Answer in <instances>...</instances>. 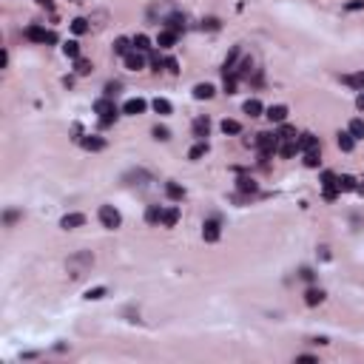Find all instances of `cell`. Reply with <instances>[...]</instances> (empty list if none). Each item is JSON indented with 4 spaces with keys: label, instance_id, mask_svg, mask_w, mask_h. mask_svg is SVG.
Instances as JSON below:
<instances>
[{
    "label": "cell",
    "instance_id": "6da1fadb",
    "mask_svg": "<svg viewBox=\"0 0 364 364\" xmlns=\"http://www.w3.org/2000/svg\"><path fill=\"white\" fill-rule=\"evenodd\" d=\"M94 111L100 114V128H108V125L117 120V105H114L111 97H102V100L94 102Z\"/></svg>",
    "mask_w": 364,
    "mask_h": 364
},
{
    "label": "cell",
    "instance_id": "7a4b0ae2",
    "mask_svg": "<svg viewBox=\"0 0 364 364\" xmlns=\"http://www.w3.org/2000/svg\"><path fill=\"white\" fill-rule=\"evenodd\" d=\"M100 225L108 228V230H117V228L123 225V216H120V211L114 208V205H100Z\"/></svg>",
    "mask_w": 364,
    "mask_h": 364
},
{
    "label": "cell",
    "instance_id": "3957f363",
    "mask_svg": "<svg viewBox=\"0 0 364 364\" xmlns=\"http://www.w3.org/2000/svg\"><path fill=\"white\" fill-rule=\"evenodd\" d=\"M91 262H94L91 253H77V256H71V259H68V273H71V279H80V276L91 268Z\"/></svg>",
    "mask_w": 364,
    "mask_h": 364
},
{
    "label": "cell",
    "instance_id": "277c9868",
    "mask_svg": "<svg viewBox=\"0 0 364 364\" xmlns=\"http://www.w3.org/2000/svg\"><path fill=\"white\" fill-rule=\"evenodd\" d=\"M253 145L262 151V159H268L273 151H279V134H256Z\"/></svg>",
    "mask_w": 364,
    "mask_h": 364
},
{
    "label": "cell",
    "instance_id": "5b68a950",
    "mask_svg": "<svg viewBox=\"0 0 364 364\" xmlns=\"http://www.w3.org/2000/svg\"><path fill=\"white\" fill-rule=\"evenodd\" d=\"M321 188H324V199L333 202V199L341 193L339 191V177H336L333 171H324V174H321Z\"/></svg>",
    "mask_w": 364,
    "mask_h": 364
},
{
    "label": "cell",
    "instance_id": "8992f818",
    "mask_svg": "<svg viewBox=\"0 0 364 364\" xmlns=\"http://www.w3.org/2000/svg\"><path fill=\"white\" fill-rule=\"evenodd\" d=\"M125 68H128V71H142V68H145V57H142V51H128V54H125Z\"/></svg>",
    "mask_w": 364,
    "mask_h": 364
},
{
    "label": "cell",
    "instance_id": "52a82bcc",
    "mask_svg": "<svg viewBox=\"0 0 364 364\" xmlns=\"http://www.w3.org/2000/svg\"><path fill=\"white\" fill-rule=\"evenodd\" d=\"M219 222L216 219H205V225H202V239L205 242H219Z\"/></svg>",
    "mask_w": 364,
    "mask_h": 364
},
{
    "label": "cell",
    "instance_id": "ba28073f",
    "mask_svg": "<svg viewBox=\"0 0 364 364\" xmlns=\"http://www.w3.org/2000/svg\"><path fill=\"white\" fill-rule=\"evenodd\" d=\"M302 148H299V139H279V154L284 159H293Z\"/></svg>",
    "mask_w": 364,
    "mask_h": 364
},
{
    "label": "cell",
    "instance_id": "9c48e42d",
    "mask_svg": "<svg viewBox=\"0 0 364 364\" xmlns=\"http://www.w3.org/2000/svg\"><path fill=\"white\" fill-rule=\"evenodd\" d=\"M148 108L145 100H139V97H134V100H125L123 105V114H128V117H136V114H142Z\"/></svg>",
    "mask_w": 364,
    "mask_h": 364
},
{
    "label": "cell",
    "instance_id": "30bf717a",
    "mask_svg": "<svg viewBox=\"0 0 364 364\" xmlns=\"http://www.w3.org/2000/svg\"><path fill=\"white\" fill-rule=\"evenodd\" d=\"M80 145L86 148V151H102L105 148V139L97 134H89V136H80Z\"/></svg>",
    "mask_w": 364,
    "mask_h": 364
},
{
    "label": "cell",
    "instance_id": "8fae6325",
    "mask_svg": "<svg viewBox=\"0 0 364 364\" xmlns=\"http://www.w3.org/2000/svg\"><path fill=\"white\" fill-rule=\"evenodd\" d=\"M80 225H86V216L83 214H66L60 219V228H63V230H74V228H80Z\"/></svg>",
    "mask_w": 364,
    "mask_h": 364
},
{
    "label": "cell",
    "instance_id": "7c38bea8",
    "mask_svg": "<svg viewBox=\"0 0 364 364\" xmlns=\"http://www.w3.org/2000/svg\"><path fill=\"white\" fill-rule=\"evenodd\" d=\"M236 188H239V193H242V196H253V193H259V185H256V182L250 180V177H239L236 180Z\"/></svg>",
    "mask_w": 364,
    "mask_h": 364
},
{
    "label": "cell",
    "instance_id": "4fadbf2b",
    "mask_svg": "<svg viewBox=\"0 0 364 364\" xmlns=\"http://www.w3.org/2000/svg\"><path fill=\"white\" fill-rule=\"evenodd\" d=\"M265 117H268L271 123H279V125H282L284 120H287V105H271Z\"/></svg>",
    "mask_w": 364,
    "mask_h": 364
},
{
    "label": "cell",
    "instance_id": "5bb4252c",
    "mask_svg": "<svg viewBox=\"0 0 364 364\" xmlns=\"http://www.w3.org/2000/svg\"><path fill=\"white\" fill-rule=\"evenodd\" d=\"M341 83H344V86H350V89H356V91H364V71L344 74V77H341Z\"/></svg>",
    "mask_w": 364,
    "mask_h": 364
},
{
    "label": "cell",
    "instance_id": "9a60e30c",
    "mask_svg": "<svg viewBox=\"0 0 364 364\" xmlns=\"http://www.w3.org/2000/svg\"><path fill=\"white\" fill-rule=\"evenodd\" d=\"M165 196H168L171 202H182V199H185V188L177 185V182H168V185H165Z\"/></svg>",
    "mask_w": 364,
    "mask_h": 364
},
{
    "label": "cell",
    "instance_id": "2e32d148",
    "mask_svg": "<svg viewBox=\"0 0 364 364\" xmlns=\"http://www.w3.org/2000/svg\"><path fill=\"white\" fill-rule=\"evenodd\" d=\"M165 26H168L171 32L182 34V32H185V17H182V14H177V11H174V14H168V17H165Z\"/></svg>",
    "mask_w": 364,
    "mask_h": 364
},
{
    "label": "cell",
    "instance_id": "e0dca14e",
    "mask_svg": "<svg viewBox=\"0 0 364 364\" xmlns=\"http://www.w3.org/2000/svg\"><path fill=\"white\" fill-rule=\"evenodd\" d=\"M214 86H211V83H196V86H193V97H196V100H211V97H214Z\"/></svg>",
    "mask_w": 364,
    "mask_h": 364
},
{
    "label": "cell",
    "instance_id": "ac0fdd59",
    "mask_svg": "<svg viewBox=\"0 0 364 364\" xmlns=\"http://www.w3.org/2000/svg\"><path fill=\"white\" fill-rule=\"evenodd\" d=\"M46 37H48V32L40 29V26H29L26 29V40H32V43H46Z\"/></svg>",
    "mask_w": 364,
    "mask_h": 364
},
{
    "label": "cell",
    "instance_id": "d6986e66",
    "mask_svg": "<svg viewBox=\"0 0 364 364\" xmlns=\"http://www.w3.org/2000/svg\"><path fill=\"white\" fill-rule=\"evenodd\" d=\"M208 131H211V120H208V117H199V120H193V136L205 139V136H208Z\"/></svg>",
    "mask_w": 364,
    "mask_h": 364
},
{
    "label": "cell",
    "instance_id": "ffe728a7",
    "mask_svg": "<svg viewBox=\"0 0 364 364\" xmlns=\"http://www.w3.org/2000/svg\"><path fill=\"white\" fill-rule=\"evenodd\" d=\"M177 37H180L177 32H171V29H165V32H159V37H157V46H159V48H171V46L177 43Z\"/></svg>",
    "mask_w": 364,
    "mask_h": 364
},
{
    "label": "cell",
    "instance_id": "44dd1931",
    "mask_svg": "<svg viewBox=\"0 0 364 364\" xmlns=\"http://www.w3.org/2000/svg\"><path fill=\"white\" fill-rule=\"evenodd\" d=\"M299 148H302V151H318V136L299 134Z\"/></svg>",
    "mask_w": 364,
    "mask_h": 364
},
{
    "label": "cell",
    "instance_id": "7402d4cb",
    "mask_svg": "<svg viewBox=\"0 0 364 364\" xmlns=\"http://www.w3.org/2000/svg\"><path fill=\"white\" fill-rule=\"evenodd\" d=\"M145 222L148 225H159L162 222V208L159 205H148L145 208Z\"/></svg>",
    "mask_w": 364,
    "mask_h": 364
},
{
    "label": "cell",
    "instance_id": "603a6c76",
    "mask_svg": "<svg viewBox=\"0 0 364 364\" xmlns=\"http://www.w3.org/2000/svg\"><path fill=\"white\" fill-rule=\"evenodd\" d=\"M324 302V290H318V287H310L305 293V305H310V307H316V305H321Z\"/></svg>",
    "mask_w": 364,
    "mask_h": 364
},
{
    "label": "cell",
    "instance_id": "cb8c5ba5",
    "mask_svg": "<svg viewBox=\"0 0 364 364\" xmlns=\"http://www.w3.org/2000/svg\"><path fill=\"white\" fill-rule=\"evenodd\" d=\"M336 142H339L341 151H353V148H356V136H353L350 131H339V139H336Z\"/></svg>",
    "mask_w": 364,
    "mask_h": 364
},
{
    "label": "cell",
    "instance_id": "d4e9b609",
    "mask_svg": "<svg viewBox=\"0 0 364 364\" xmlns=\"http://www.w3.org/2000/svg\"><path fill=\"white\" fill-rule=\"evenodd\" d=\"M177 222H180V211H177V208H165V211H162V225L174 228Z\"/></svg>",
    "mask_w": 364,
    "mask_h": 364
},
{
    "label": "cell",
    "instance_id": "484cf974",
    "mask_svg": "<svg viewBox=\"0 0 364 364\" xmlns=\"http://www.w3.org/2000/svg\"><path fill=\"white\" fill-rule=\"evenodd\" d=\"M359 188V180L350 177V174H341L339 177V191H356Z\"/></svg>",
    "mask_w": 364,
    "mask_h": 364
},
{
    "label": "cell",
    "instance_id": "4316f807",
    "mask_svg": "<svg viewBox=\"0 0 364 364\" xmlns=\"http://www.w3.org/2000/svg\"><path fill=\"white\" fill-rule=\"evenodd\" d=\"M123 180L128 182V185H139V180H151V174H148V171H128Z\"/></svg>",
    "mask_w": 364,
    "mask_h": 364
},
{
    "label": "cell",
    "instance_id": "83f0119b",
    "mask_svg": "<svg viewBox=\"0 0 364 364\" xmlns=\"http://www.w3.org/2000/svg\"><path fill=\"white\" fill-rule=\"evenodd\" d=\"M205 154H208V142H205V139H199V142L188 151V159H202Z\"/></svg>",
    "mask_w": 364,
    "mask_h": 364
},
{
    "label": "cell",
    "instance_id": "f1b7e54d",
    "mask_svg": "<svg viewBox=\"0 0 364 364\" xmlns=\"http://www.w3.org/2000/svg\"><path fill=\"white\" fill-rule=\"evenodd\" d=\"M63 54H66L68 60H77V57H80V43H77V40H68V43H63Z\"/></svg>",
    "mask_w": 364,
    "mask_h": 364
},
{
    "label": "cell",
    "instance_id": "f546056e",
    "mask_svg": "<svg viewBox=\"0 0 364 364\" xmlns=\"http://www.w3.org/2000/svg\"><path fill=\"white\" fill-rule=\"evenodd\" d=\"M131 40H125V37H117V40H114V54H128V51H131Z\"/></svg>",
    "mask_w": 364,
    "mask_h": 364
},
{
    "label": "cell",
    "instance_id": "4dcf8cb0",
    "mask_svg": "<svg viewBox=\"0 0 364 364\" xmlns=\"http://www.w3.org/2000/svg\"><path fill=\"white\" fill-rule=\"evenodd\" d=\"M347 131H350V134L356 136V139H364V120H350Z\"/></svg>",
    "mask_w": 364,
    "mask_h": 364
},
{
    "label": "cell",
    "instance_id": "1f68e13d",
    "mask_svg": "<svg viewBox=\"0 0 364 364\" xmlns=\"http://www.w3.org/2000/svg\"><path fill=\"white\" fill-rule=\"evenodd\" d=\"M74 71H77L80 77H86V74H91V63L83 60V57H77V60H74Z\"/></svg>",
    "mask_w": 364,
    "mask_h": 364
},
{
    "label": "cell",
    "instance_id": "d6a6232c",
    "mask_svg": "<svg viewBox=\"0 0 364 364\" xmlns=\"http://www.w3.org/2000/svg\"><path fill=\"white\" fill-rule=\"evenodd\" d=\"M262 111H265V108H262L259 100H248V102H245V114H250V117H259Z\"/></svg>",
    "mask_w": 364,
    "mask_h": 364
},
{
    "label": "cell",
    "instance_id": "836d02e7",
    "mask_svg": "<svg viewBox=\"0 0 364 364\" xmlns=\"http://www.w3.org/2000/svg\"><path fill=\"white\" fill-rule=\"evenodd\" d=\"M151 105H154V111H157V114H171V102L165 100V97H157Z\"/></svg>",
    "mask_w": 364,
    "mask_h": 364
},
{
    "label": "cell",
    "instance_id": "e575fe53",
    "mask_svg": "<svg viewBox=\"0 0 364 364\" xmlns=\"http://www.w3.org/2000/svg\"><path fill=\"white\" fill-rule=\"evenodd\" d=\"M131 43H134V48H136V51H148V48H151V40H148L145 34H136V37L131 40Z\"/></svg>",
    "mask_w": 364,
    "mask_h": 364
},
{
    "label": "cell",
    "instance_id": "d590c367",
    "mask_svg": "<svg viewBox=\"0 0 364 364\" xmlns=\"http://www.w3.org/2000/svg\"><path fill=\"white\" fill-rule=\"evenodd\" d=\"M71 32H74V34H86V32H89V20H86V17L71 20Z\"/></svg>",
    "mask_w": 364,
    "mask_h": 364
},
{
    "label": "cell",
    "instance_id": "8d00e7d4",
    "mask_svg": "<svg viewBox=\"0 0 364 364\" xmlns=\"http://www.w3.org/2000/svg\"><path fill=\"white\" fill-rule=\"evenodd\" d=\"M222 131H225V134H239V131H242V123H236V120H225V123H222Z\"/></svg>",
    "mask_w": 364,
    "mask_h": 364
},
{
    "label": "cell",
    "instance_id": "74e56055",
    "mask_svg": "<svg viewBox=\"0 0 364 364\" xmlns=\"http://www.w3.org/2000/svg\"><path fill=\"white\" fill-rule=\"evenodd\" d=\"M318 162H321V159H318V151H305V165L307 168H318Z\"/></svg>",
    "mask_w": 364,
    "mask_h": 364
},
{
    "label": "cell",
    "instance_id": "f35d334b",
    "mask_svg": "<svg viewBox=\"0 0 364 364\" xmlns=\"http://www.w3.org/2000/svg\"><path fill=\"white\" fill-rule=\"evenodd\" d=\"M279 139H296V128L293 125L282 123V128H279Z\"/></svg>",
    "mask_w": 364,
    "mask_h": 364
},
{
    "label": "cell",
    "instance_id": "ab89813d",
    "mask_svg": "<svg viewBox=\"0 0 364 364\" xmlns=\"http://www.w3.org/2000/svg\"><path fill=\"white\" fill-rule=\"evenodd\" d=\"M151 134H154V139H162V142L171 139V131L165 128V125H154V131H151Z\"/></svg>",
    "mask_w": 364,
    "mask_h": 364
},
{
    "label": "cell",
    "instance_id": "60d3db41",
    "mask_svg": "<svg viewBox=\"0 0 364 364\" xmlns=\"http://www.w3.org/2000/svg\"><path fill=\"white\" fill-rule=\"evenodd\" d=\"M105 293H108L105 287H91L89 293H86V299H89V302H97V299H102Z\"/></svg>",
    "mask_w": 364,
    "mask_h": 364
},
{
    "label": "cell",
    "instance_id": "b9f144b4",
    "mask_svg": "<svg viewBox=\"0 0 364 364\" xmlns=\"http://www.w3.org/2000/svg\"><path fill=\"white\" fill-rule=\"evenodd\" d=\"M20 216H23L20 211H6V214H3V222H6V225L11 228L14 222H17V219H20Z\"/></svg>",
    "mask_w": 364,
    "mask_h": 364
},
{
    "label": "cell",
    "instance_id": "7bdbcfd3",
    "mask_svg": "<svg viewBox=\"0 0 364 364\" xmlns=\"http://www.w3.org/2000/svg\"><path fill=\"white\" fill-rule=\"evenodd\" d=\"M165 68H168V71H174V74H177V71H180V63H177L174 57H165Z\"/></svg>",
    "mask_w": 364,
    "mask_h": 364
},
{
    "label": "cell",
    "instance_id": "ee69618b",
    "mask_svg": "<svg viewBox=\"0 0 364 364\" xmlns=\"http://www.w3.org/2000/svg\"><path fill=\"white\" fill-rule=\"evenodd\" d=\"M344 9H347V11H359V9H364V0H350Z\"/></svg>",
    "mask_w": 364,
    "mask_h": 364
},
{
    "label": "cell",
    "instance_id": "f6af8a7d",
    "mask_svg": "<svg viewBox=\"0 0 364 364\" xmlns=\"http://www.w3.org/2000/svg\"><path fill=\"white\" fill-rule=\"evenodd\" d=\"M117 91H120V83H108V86H105V97H114Z\"/></svg>",
    "mask_w": 364,
    "mask_h": 364
},
{
    "label": "cell",
    "instance_id": "bcb514c9",
    "mask_svg": "<svg viewBox=\"0 0 364 364\" xmlns=\"http://www.w3.org/2000/svg\"><path fill=\"white\" fill-rule=\"evenodd\" d=\"M299 276H302L305 282H313V276H316V273L310 271V268H302V273H299Z\"/></svg>",
    "mask_w": 364,
    "mask_h": 364
},
{
    "label": "cell",
    "instance_id": "7dc6e473",
    "mask_svg": "<svg viewBox=\"0 0 364 364\" xmlns=\"http://www.w3.org/2000/svg\"><path fill=\"white\" fill-rule=\"evenodd\" d=\"M296 362H316V356H310V353H305V356H296Z\"/></svg>",
    "mask_w": 364,
    "mask_h": 364
},
{
    "label": "cell",
    "instance_id": "c3c4849f",
    "mask_svg": "<svg viewBox=\"0 0 364 364\" xmlns=\"http://www.w3.org/2000/svg\"><path fill=\"white\" fill-rule=\"evenodd\" d=\"M202 26H208V29H219V20H216V17H211V20H205Z\"/></svg>",
    "mask_w": 364,
    "mask_h": 364
},
{
    "label": "cell",
    "instance_id": "681fc988",
    "mask_svg": "<svg viewBox=\"0 0 364 364\" xmlns=\"http://www.w3.org/2000/svg\"><path fill=\"white\" fill-rule=\"evenodd\" d=\"M356 105H359V111H364V91L356 97Z\"/></svg>",
    "mask_w": 364,
    "mask_h": 364
},
{
    "label": "cell",
    "instance_id": "f907efd6",
    "mask_svg": "<svg viewBox=\"0 0 364 364\" xmlns=\"http://www.w3.org/2000/svg\"><path fill=\"white\" fill-rule=\"evenodd\" d=\"M356 191H359V193H362V196H364V177H362V180H359V188H356Z\"/></svg>",
    "mask_w": 364,
    "mask_h": 364
}]
</instances>
